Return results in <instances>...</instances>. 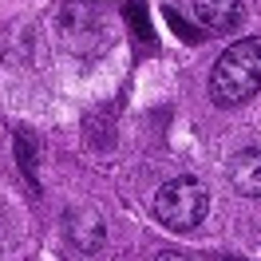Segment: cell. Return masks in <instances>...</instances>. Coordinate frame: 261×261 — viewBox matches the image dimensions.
Returning a JSON list of instances; mask_svg holds the SVG:
<instances>
[{
    "label": "cell",
    "mask_w": 261,
    "mask_h": 261,
    "mask_svg": "<svg viewBox=\"0 0 261 261\" xmlns=\"http://www.w3.org/2000/svg\"><path fill=\"white\" fill-rule=\"evenodd\" d=\"M261 91V36L229 44L210 71V99L218 107H238Z\"/></svg>",
    "instance_id": "obj_1"
},
{
    "label": "cell",
    "mask_w": 261,
    "mask_h": 261,
    "mask_svg": "<svg viewBox=\"0 0 261 261\" xmlns=\"http://www.w3.org/2000/svg\"><path fill=\"white\" fill-rule=\"evenodd\" d=\"M51 24L71 56H95L111 40V20L95 0H60L51 12Z\"/></svg>",
    "instance_id": "obj_2"
},
{
    "label": "cell",
    "mask_w": 261,
    "mask_h": 261,
    "mask_svg": "<svg viewBox=\"0 0 261 261\" xmlns=\"http://www.w3.org/2000/svg\"><path fill=\"white\" fill-rule=\"evenodd\" d=\"M210 210V194H206V186L190 174H178V178H170L159 186V194H154V218L163 222L166 229H174V233H190V229L202 226V218Z\"/></svg>",
    "instance_id": "obj_3"
},
{
    "label": "cell",
    "mask_w": 261,
    "mask_h": 261,
    "mask_svg": "<svg viewBox=\"0 0 261 261\" xmlns=\"http://www.w3.org/2000/svg\"><path fill=\"white\" fill-rule=\"evenodd\" d=\"M229 186L249 202H261V147H245L229 159Z\"/></svg>",
    "instance_id": "obj_4"
},
{
    "label": "cell",
    "mask_w": 261,
    "mask_h": 261,
    "mask_svg": "<svg viewBox=\"0 0 261 261\" xmlns=\"http://www.w3.org/2000/svg\"><path fill=\"white\" fill-rule=\"evenodd\" d=\"M64 226H67V238L80 245L83 253H95L99 245H103V233H107L99 210H91V206H71L64 214Z\"/></svg>",
    "instance_id": "obj_5"
},
{
    "label": "cell",
    "mask_w": 261,
    "mask_h": 261,
    "mask_svg": "<svg viewBox=\"0 0 261 261\" xmlns=\"http://www.w3.org/2000/svg\"><path fill=\"white\" fill-rule=\"evenodd\" d=\"M190 8L210 32H233L245 16L242 0H190Z\"/></svg>",
    "instance_id": "obj_6"
},
{
    "label": "cell",
    "mask_w": 261,
    "mask_h": 261,
    "mask_svg": "<svg viewBox=\"0 0 261 261\" xmlns=\"http://www.w3.org/2000/svg\"><path fill=\"white\" fill-rule=\"evenodd\" d=\"M16 150H20V166L24 174L36 182V150H32V130H20L16 135Z\"/></svg>",
    "instance_id": "obj_7"
},
{
    "label": "cell",
    "mask_w": 261,
    "mask_h": 261,
    "mask_svg": "<svg viewBox=\"0 0 261 261\" xmlns=\"http://www.w3.org/2000/svg\"><path fill=\"white\" fill-rule=\"evenodd\" d=\"M154 261H190V257H186V253H178V249H163Z\"/></svg>",
    "instance_id": "obj_8"
},
{
    "label": "cell",
    "mask_w": 261,
    "mask_h": 261,
    "mask_svg": "<svg viewBox=\"0 0 261 261\" xmlns=\"http://www.w3.org/2000/svg\"><path fill=\"white\" fill-rule=\"evenodd\" d=\"M214 261H242V257H214Z\"/></svg>",
    "instance_id": "obj_9"
}]
</instances>
